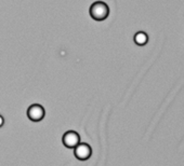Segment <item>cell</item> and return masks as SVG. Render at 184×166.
<instances>
[{"label": "cell", "instance_id": "3", "mask_svg": "<svg viewBox=\"0 0 184 166\" xmlns=\"http://www.w3.org/2000/svg\"><path fill=\"white\" fill-rule=\"evenodd\" d=\"M63 145L68 149H74L80 142V136L75 131H68L62 137Z\"/></svg>", "mask_w": 184, "mask_h": 166}, {"label": "cell", "instance_id": "2", "mask_svg": "<svg viewBox=\"0 0 184 166\" xmlns=\"http://www.w3.org/2000/svg\"><path fill=\"white\" fill-rule=\"evenodd\" d=\"M44 108L41 105L38 104H34V105L29 106L27 109V116L29 120L34 121V122H39L44 118Z\"/></svg>", "mask_w": 184, "mask_h": 166}, {"label": "cell", "instance_id": "5", "mask_svg": "<svg viewBox=\"0 0 184 166\" xmlns=\"http://www.w3.org/2000/svg\"><path fill=\"white\" fill-rule=\"evenodd\" d=\"M147 41H148V37H147V35L144 31H139L134 35V42L138 46H145L147 43Z\"/></svg>", "mask_w": 184, "mask_h": 166}, {"label": "cell", "instance_id": "4", "mask_svg": "<svg viewBox=\"0 0 184 166\" xmlns=\"http://www.w3.org/2000/svg\"><path fill=\"white\" fill-rule=\"evenodd\" d=\"M74 154L76 157V159L80 160V161H86L88 160L92 154L91 147L85 142H79L75 148H74Z\"/></svg>", "mask_w": 184, "mask_h": 166}, {"label": "cell", "instance_id": "6", "mask_svg": "<svg viewBox=\"0 0 184 166\" xmlns=\"http://www.w3.org/2000/svg\"><path fill=\"white\" fill-rule=\"evenodd\" d=\"M3 122H5V120H3V116H0V127L3 125Z\"/></svg>", "mask_w": 184, "mask_h": 166}, {"label": "cell", "instance_id": "1", "mask_svg": "<svg viewBox=\"0 0 184 166\" xmlns=\"http://www.w3.org/2000/svg\"><path fill=\"white\" fill-rule=\"evenodd\" d=\"M90 16L94 20L98 22H102L105 18H107L108 14H109V8L103 1H97V2L92 3L90 7Z\"/></svg>", "mask_w": 184, "mask_h": 166}]
</instances>
